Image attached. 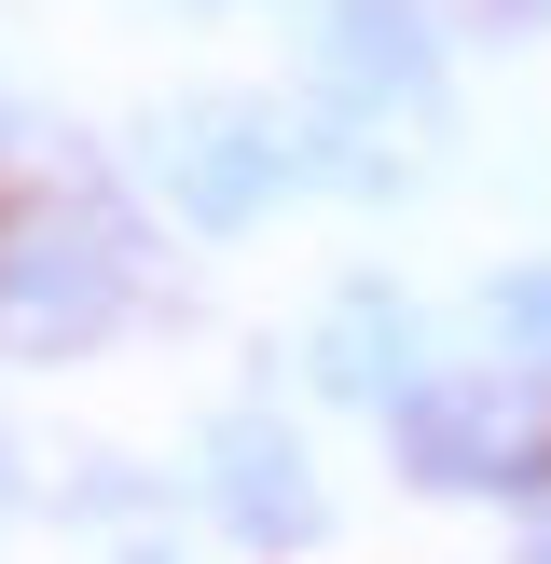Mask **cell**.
Masks as SVG:
<instances>
[{
  "label": "cell",
  "instance_id": "obj_1",
  "mask_svg": "<svg viewBox=\"0 0 551 564\" xmlns=\"http://www.w3.org/2000/svg\"><path fill=\"white\" fill-rule=\"evenodd\" d=\"M138 290V248L97 193H28L0 207V358H83Z\"/></svg>",
  "mask_w": 551,
  "mask_h": 564
},
{
  "label": "cell",
  "instance_id": "obj_2",
  "mask_svg": "<svg viewBox=\"0 0 551 564\" xmlns=\"http://www.w3.org/2000/svg\"><path fill=\"white\" fill-rule=\"evenodd\" d=\"M400 468L428 496H551V386L441 372L428 400H400Z\"/></svg>",
  "mask_w": 551,
  "mask_h": 564
},
{
  "label": "cell",
  "instance_id": "obj_3",
  "mask_svg": "<svg viewBox=\"0 0 551 564\" xmlns=\"http://www.w3.org/2000/svg\"><path fill=\"white\" fill-rule=\"evenodd\" d=\"M290 180H303V138L276 124V110H248V97H180V110H152V193L193 220V235H248Z\"/></svg>",
  "mask_w": 551,
  "mask_h": 564
},
{
  "label": "cell",
  "instance_id": "obj_4",
  "mask_svg": "<svg viewBox=\"0 0 551 564\" xmlns=\"http://www.w3.org/2000/svg\"><path fill=\"white\" fill-rule=\"evenodd\" d=\"M303 372L331 386V400H358V413H400V400H428V330H413V303L386 290V275H345V290L317 303V330H303Z\"/></svg>",
  "mask_w": 551,
  "mask_h": 564
},
{
  "label": "cell",
  "instance_id": "obj_5",
  "mask_svg": "<svg viewBox=\"0 0 551 564\" xmlns=\"http://www.w3.org/2000/svg\"><path fill=\"white\" fill-rule=\"evenodd\" d=\"M207 510L235 523L248 551H303L331 523V496H317V468H303V441L276 427V413H220L207 427Z\"/></svg>",
  "mask_w": 551,
  "mask_h": 564
},
{
  "label": "cell",
  "instance_id": "obj_6",
  "mask_svg": "<svg viewBox=\"0 0 551 564\" xmlns=\"http://www.w3.org/2000/svg\"><path fill=\"white\" fill-rule=\"evenodd\" d=\"M317 69H331V97L372 124L386 97H428V69H441V42H428V0H317Z\"/></svg>",
  "mask_w": 551,
  "mask_h": 564
},
{
  "label": "cell",
  "instance_id": "obj_7",
  "mask_svg": "<svg viewBox=\"0 0 551 564\" xmlns=\"http://www.w3.org/2000/svg\"><path fill=\"white\" fill-rule=\"evenodd\" d=\"M483 330H496V372H538L551 386V262L483 275Z\"/></svg>",
  "mask_w": 551,
  "mask_h": 564
},
{
  "label": "cell",
  "instance_id": "obj_8",
  "mask_svg": "<svg viewBox=\"0 0 551 564\" xmlns=\"http://www.w3.org/2000/svg\"><path fill=\"white\" fill-rule=\"evenodd\" d=\"M523 564H551V510H538V538H523Z\"/></svg>",
  "mask_w": 551,
  "mask_h": 564
},
{
  "label": "cell",
  "instance_id": "obj_9",
  "mask_svg": "<svg viewBox=\"0 0 551 564\" xmlns=\"http://www.w3.org/2000/svg\"><path fill=\"white\" fill-rule=\"evenodd\" d=\"M510 14H538V0H510Z\"/></svg>",
  "mask_w": 551,
  "mask_h": 564
}]
</instances>
